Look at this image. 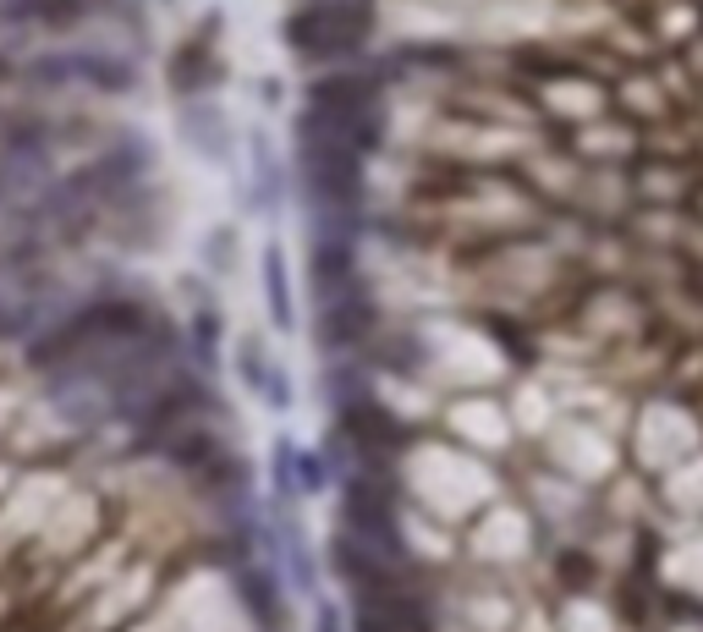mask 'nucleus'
<instances>
[{
  "mask_svg": "<svg viewBox=\"0 0 703 632\" xmlns=\"http://www.w3.org/2000/svg\"><path fill=\"white\" fill-rule=\"evenodd\" d=\"M18 83L34 94H61V89H94V94H138V61L105 45H56L34 50L18 61Z\"/></svg>",
  "mask_w": 703,
  "mask_h": 632,
  "instance_id": "obj_1",
  "label": "nucleus"
},
{
  "mask_svg": "<svg viewBox=\"0 0 703 632\" xmlns=\"http://www.w3.org/2000/svg\"><path fill=\"white\" fill-rule=\"evenodd\" d=\"M280 34L297 61L341 67L374 39V0H302Z\"/></svg>",
  "mask_w": 703,
  "mask_h": 632,
  "instance_id": "obj_2",
  "label": "nucleus"
},
{
  "mask_svg": "<svg viewBox=\"0 0 703 632\" xmlns=\"http://www.w3.org/2000/svg\"><path fill=\"white\" fill-rule=\"evenodd\" d=\"M308 122L330 127L335 138H346L358 154H374L385 143V116H380V83L369 72H324L308 83Z\"/></svg>",
  "mask_w": 703,
  "mask_h": 632,
  "instance_id": "obj_3",
  "label": "nucleus"
},
{
  "mask_svg": "<svg viewBox=\"0 0 703 632\" xmlns=\"http://www.w3.org/2000/svg\"><path fill=\"white\" fill-rule=\"evenodd\" d=\"M341 533H352V539H364V544L385 550V555H391V561H402L407 572L418 566V561H413V550H407V539H402L396 495H391V484H385V479H369V473L346 479V490H341Z\"/></svg>",
  "mask_w": 703,
  "mask_h": 632,
  "instance_id": "obj_4",
  "label": "nucleus"
},
{
  "mask_svg": "<svg viewBox=\"0 0 703 632\" xmlns=\"http://www.w3.org/2000/svg\"><path fill=\"white\" fill-rule=\"evenodd\" d=\"M352 632H435V610L413 577H385L352 588Z\"/></svg>",
  "mask_w": 703,
  "mask_h": 632,
  "instance_id": "obj_5",
  "label": "nucleus"
},
{
  "mask_svg": "<svg viewBox=\"0 0 703 632\" xmlns=\"http://www.w3.org/2000/svg\"><path fill=\"white\" fill-rule=\"evenodd\" d=\"M374 325H380V308H374V297L364 291V280H352V286L319 297V342H324V353L369 347Z\"/></svg>",
  "mask_w": 703,
  "mask_h": 632,
  "instance_id": "obj_6",
  "label": "nucleus"
},
{
  "mask_svg": "<svg viewBox=\"0 0 703 632\" xmlns=\"http://www.w3.org/2000/svg\"><path fill=\"white\" fill-rule=\"evenodd\" d=\"M116 0H0V28L23 34H78L94 18H111Z\"/></svg>",
  "mask_w": 703,
  "mask_h": 632,
  "instance_id": "obj_7",
  "label": "nucleus"
},
{
  "mask_svg": "<svg viewBox=\"0 0 703 632\" xmlns=\"http://www.w3.org/2000/svg\"><path fill=\"white\" fill-rule=\"evenodd\" d=\"M335 435L352 446V451H369V457H380V451H402L407 446V424H396L380 402H346V407H335Z\"/></svg>",
  "mask_w": 703,
  "mask_h": 632,
  "instance_id": "obj_8",
  "label": "nucleus"
},
{
  "mask_svg": "<svg viewBox=\"0 0 703 632\" xmlns=\"http://www.w3.org/2000/svg\"><path fill=\"white\" fill-rule=\"evenodd\" d=\"M215 28H220V23L209 18V23H204V34H193V39L171 56V94L193 100V94H204V89H215V83L226 78V67L215 61V39H209Z\"/></svg>",
  "mask_w": 703,
  "mask_h": 632,
  "instance_id": "obj_9",
  "label": "nucleus"
},
{
  "mask_svg": "<svg viewBox=\"0 0 703 632\" xmlns=\"http://www.w3.org/2000/svg\"><path fill=\"white\" fill-rule=\"evenodd\" d=\"M231 122H226V111L215 105V100H182V138L204 154V160H226L231 154V133H226Z\"/></svg>",
  "mask_w": 703,
  "mask_h": 632,
  "instance_id": "obj_10",
  "label": "nucleus"
},
{
  "mask_svg": "<svg viewBox=\"0 0 703 632\" xmlns=\"http://www.w3.org/2000/svg\"><path fill=\"white\" fill-rule=\"evenodd\" d=\"M160 457L171 462V468H182V473H204V468H215L226 451H220V435L215 429H204V424H182L176 435H165V446H160Z\"/></svg>",
  "mask_w": 703,
  "mask_h": 632,
  "instance_id": "obj_11",
  "label": "nucleus"
},
{
  "mask_svg": "<svg viewBox=\"0 0 703 632\" xmlns=\"http://www.w3.org/2000/svg\"><path fill=\"white\" fill-rule=\"evenodd\" d=\"M237 572V594H242V605H247V616L253 621H264V627H275L280 621V583H275V566L264 561H237L231 566Z\"/></svg>",
  "mask_w": 703,
  "mask_h": 632,
  "instance_id": "obj_12",
  "label": "nucleus"
},
{
  "mask_svg": "<svg viewBox=\"0 0 703 632\" xmlns=\"http://www.w3.org/2000/svg\"><path fill=\"white\" fill-rule=\"evenodd\" d=\"M258 280H264V302H269V325H275V331H297L291 275H286V253H280L275 242L264 248V269H258Z\"/></svg>",
  "mask_w": 703,
  "mask_h": 632,
  "instance_id": "obj_13",
  "label": "nucleus"
},
{
  "mask_svg": "<svg viewBox=\"0 0 703 632\" xmlns=\"http://www.w3.org/2000/svg\"><path fill=\"white\" fill-rule=\"evenodd\" d=\"M247 154H253V204L264 209V215H275L280 209V198H286V176H280V160H275V149H269V138H247Z\"/></svg>",
  "mask_w": 703,
  "mask_h": 632,
  "instance_id": "obj_14",
  "label": "nucleus"
},
{
  "mask_svg": "<svg viewBox=\"0 0 703 632\" xmlns=\"http://www.w3.org/2000/svg\"><path fill=\"white\" fill-rule=\"evenodd\" d=\"M187 342H193V358L209 369V364H215V353H220V313H215L209 302H198L193 325H187Z\"/></svg>",
  "mask_w": 703,
  "mask_h": 632,
  "instance_id": "obj_15",
  "label": "nucleus"
},
{
  "mask_svg": "<svg viewBox=\"0 0 703 632\" xmlns=\"http://www.w3.org/2000/svg\"><path fill=\"white\" fill-rule=\"evenodd\" d=\"M237 375H242V386L258 397L264 391V375H269V358H264V347H258V336H242V347H237Z\"/></svg>",
  "mask_w": 703,
  "mask_h": 632,
  "instance_id": "obj_16",
  "label": "nucleus"
},
{
  "mask_svg": "<svg viewBox=\"0 0 703 632\" xmlns=\"http://www.w3.org/2000/svg\"><path fill=\"white\" fill-rule=\"evenodd\" d=\"M204 264H209L215 275H226V269L237 264V231H231V226H220V231L204 237Z\"/></svg>",
  "mask_w": 703,
  "mask_h": 632,
  "instance_id": "obj_17",
  "label": "nucleus"
},
{
  "mask_svg": "<svg viewBox=\"0 0 703 632\" xmlns=\"http://www.w3.org/2000/svg\"><path fill=\"white\" fill-rule=\"evenodd\" d=\"M258 402L269 407V413H291V375L280 369V364H269V375H264V391H258Z\"/></svg>",
  "mask_w": 703,
  "mask_h": 632,
  "instance_id": "obj_18",
  "label": "nucleus"
},
{
  "mask_svg": "<svg viewBox=\"0 0 703 632\" xmlns=\"http://www.w3.org/2000/svg\"><path fill=\"white\" fill-rule=\"evenodd\" d=\"M269 479H275V490H280V495H291V490H297V446H291V440H280V446H275V457H269Z\"/></svg>",
  "mask_w": 703,
  "mask_h": 632,
  "instance_id": "obj_19",
  "label": "nucleus"
},
{
  "mask_svg": "<svg viewBox=\"0 0 703 632\" xmlns=\"http://www.w3.org/2000/svg\"><path fill=\"white\" fill-rule=\"evenodd\" d=\"M324 484H330V468H324V457H319V451H297V490L319 495Z\"/></svg>",
  "mask_w": 703,
  "mask_h": 632,
  "instance_id": "obj_20",
  "label": "nucleus"
},
{
  "mask_svg": "<svg viewBox=\"0 0 703 632\" xmlns=\"http://www.w3.org/2000/svg\"><path fill=\"white\" fill-rule=\"evenodd\" d=\"M18 61H23V56H18L12 45H0V89H12V83H18Z\"/></svg>",
  "mask_w": 703,
  "mask_h": 632,
  "instance_id": "obj_21",
  "label": "nucleus"
},
{
  "mask_svg": "<svg viewBox=\"0 0 703 632\" xmlns=\"http://www.w3.org/2000/svg\"><path fill=\"white\" fill-rule=\"evenodd\" d=\"M313 632H346V627H341V610H335V605H319V610H313Z\"/></svg>",
  "mask_w": 703,
  "mask_h": 632,
  "instance_id": "obj_22",
  "label": "nucleus"
},
{
  "mask_svg": "<svg viewBox=\"0 0 703 632\" xmlns=\"http://www.w3.org/2000/svg\"><path fill=\"white\" fill-rule=\"evenodd\" d=\"M160 7H176V0H160Z\"/></svg>",
  "mask_w": 703,
  "mask_h": 632,
  "instance_id": "obj_23",
  "label": "nucleus"
}]
</instances>
